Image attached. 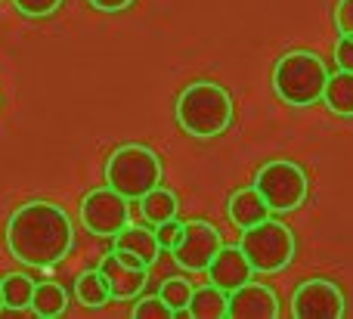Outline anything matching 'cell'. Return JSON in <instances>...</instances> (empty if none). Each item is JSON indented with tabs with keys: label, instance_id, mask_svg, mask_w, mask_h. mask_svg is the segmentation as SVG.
I'll use <instances>...</instances> for the list:
<instances>
[{
	"label": "cell",
	"instance_id": "6da1fadb",
	"mask_svg": "<svg viewBox=\"0 0 353 319\" xmlns=\"http://www.w3.org/2000/svg\"><path fill=\"white\" fill-rule=\"evenodd\" d=\"M6 248L22 267H56L74 248L72 217L43 198L19 205L6 220Z\"/></svg>",
	"mask_w": 353,
	"mask_h": 319
},
{
	"label": "cell",
	"instance_id": "7a4b0ae2",
	"mask_svg": "<svg viewBox=\"0 0 353 319\" xmlns=\"http://www.w3.org/2000/svg\"><path fill=\"white\" fill-rule=\"evenodd\" d=\"M174 115L183 134L195 140H214L223 136L232 124V96L214 81H192L176 96Z\"/></svg>",
	"mask_w": 353,
	"mask_h": 319
},
{
	"label": "cell",
	"instance_id": "3957f363",
	"mask_svg": "<svg viewBox=\"0 0 353 319\" xmlns=\"http://www.w3.org/2000/svg\"><path fill=\"white\" fill-rule=\"evenodd\" d=\"M325 81H329V68L313 50H288L273 65V93L294 109L319 103Z\"/></svg>",
	"mask_w": 353,
	"mask_h": 319
},
{
	"label": "cell",
	"instance_id": "277c9868",
	"mask_svg": "<svg viewBox=\"0 0 353 319\" xmlns=\"http://www.w3.org/2000/svg\"><path fill=\"white\" fill-rule=\"evenodd\" d=\"M161 183V158L143 143H124L105 161V186L121 192L128 202H140Z\"/></svg>",
	"mask_w": 353,
	"mask_h": 319
},
{
	"label": "cell",
	"instance_id": "5b68a950",
	"mask_svg": "<svg viewBox=\"0 0 353 319\" xmlns=\"http://www.w3.org/2000/svg\"><path fill=\"white\" fill-rule=\"evenodd\" d=\"M239 248L245 251L251 270L270 276V273H282L294 260V233L282 220L267 217V220L242 229Z\"/></svg>",
	"mask_w": 353,
	"mask_h": 319
},
{
	"label": "cell",
	"instance_id": "8992f818",
	"mask_svg": "<svg viewBox=\"0 0 353 319\" xmlns=\"http://www.w3.org/2000/svg\"><path fill=\"white\" fill-rule=\"evenodd\" d=\"M251 186L263 196V202L270 205L273 214L298 211L307 202V192H310V180H307L304 167L288 158H273L263 167H257Z\"/></svg>",
	"mask_w": 353,
	"mask_h": 319
},
{
	"label": "cell",
	"instance_id": "52a82bcc",
	"mask_svg": "<svg viewBox=\"0 0 353 319\" xmlns=\"http://www.w3.org/2000/svg\"><path fill=\"white\" fill-rule=\"evenodd\" d=\"M78 211H81V227L90 236H99V239H112L118 229H124L130 223V202L112 186L90 189L81 198Z\"/></svg>",
	"mask_w": 353,
	"mask_h": 319
},
{
	"label": "cell",
	"instance_id": "ba28073f",
	"mask_svg": "<svg viewBox=\"0 0 353 319\" xmlns=\"http://www.w3.org/2000/svg\"><path fill=\"white\" fill-rule=\"evenodd\" d=\"M223 245V236L214 223L208 220H186L183 233L176 239V245L171 248L176 267H183L186 273H205L208 264L214 260V254Z\"/></svg>",
	"mask_w": 353,
	"mask_h": 319
},
{
	"label": "cell",
	"instance_id": "9c48e42d",
	"mask_svg": "<svg viewBox=\"0 0 353 319\" xmlns=\"http://www.w3.org/2000/svg\"><path fill=\"white\" fill-rule=\"evenodd\" d=\"M344 313H347V301L332 279H304L292 295L294 319H341Z\"/></svg>",
	"mask_w": 353,
	"mask_h": 319
},
{
	"label": "cell",
	"instance_id": "30bf717a",
	"mask_svg": "<svg viewBox=\"0 0 353 319\" xmlns=\"http://www.w3.org/2000/svg\"><path fill=\"white\" fill-rule=\"evenodd\" d=\"M97 270L103 273L105 285H109L112 301H137L149 282V267L143 260H137L134 254L115 251V248L99 260Z\"/></svg>",
	"mask_w": 353,
	"mask_h": 319
},
{
	"label": "cell",
	"instance_id": "8fae6325",
	"mask_svg": "<svg viewBox=\"0 0 353 319\" xmlns=\"http://www.w3.org/2000/svg\"><path fill=\"white\" fill-rule=\"evenodd\" d=\"M226 316L230 319H276L279 298L261 282H245L226 295Z\"/></svg>",
	"mask_w": 353,
	"mask_h": 319
},
{
	"label": "cell",
	"instance_id": "7c38bea8",
	"mask_svg": "<svg viewBox=\"0 0 353 319\" xmlns=\"http://www.w3.org/2000/svg\"><path fill=\"white\" fill-rule=\"evenodd\" d=\"M208 279H211V285H217L220 291H236L239 285L251 282V276H254V270H251L248 258H245V251L239 245H220V251L214 254V260L208 264Z\"/></svg>",
	"mask_w": 353,
	"mask_h": 319
},
{
	"label": "cell",
	"instance_id": "4fadbf2b",
	"mask_svg": "<svg viewBox=\"0 0 353 319\" xmlns=\"http://www.w3.org/2000/svg\"><path fill=\"white\" fill-rule=\"evenodd\" d=\"M270 214H273V211H270V205L263 202V196L254 189V186L236 189V192L230 196V202H226V217H230V220L236 223L239 229L254 227V223L267 220Z\"/></svg>",
	"mask_w": 353,
	"mask_h": 319
},
{
	"label": "cell",
	"instance_id": "5bb4252c",
	"mask_svg": "<svg viewBox=\"0 0 353 319\" xmlns=\"http://www.w3.org/2000/svg\"><path fill=\"white\" fill-rule=\"evenodd\" d=\"M112 248H115V251L134 254V258L143 260L146 267H152L155 260H159V251H161L159 239H155V229H149V227H130V223L112 236Z\"/></svg>",
	"mask_w": 353,
	"mask_h": 319
},
{
	"label": "cell",
	"instance_id": "9a60e30c",
	"mask_svg": "<svg viewBox=\"0 0 353 319\" xmlns=\"http://www.w3.org/2000/svg\"><path fill=\"white\" fill-rule=\"evenodd\" d=\"M68 310V291L59 282H34L31 295V316L37 319H59Z\"/></svg>",
	"mask_w": 353,
	"mask_h": 319
},
{
	"label": "cell",
	"instance_id": "2e32d148",
	"mask_svg": "<svg viewBox=\"0 0 353 319\" xmlns=\"http://www.w3.org/2000/svg\"><path fill=\"white\" fill-rule=\"evenodd\" d=\"M323 103L329 105V112L341 118H353V72H338L329 74L325 81V90H323Z\"/></svg>",
	"mask_w": 353,
	"mask_h": 319
},
{
	"label": "cell",
	"instance_id": "e0dca14e",
	"mask_svg": "<svg viewBox=\"0 0 353 319\" xmlns=\"http://www.w3.org/2000/svg\"><path fill=\"white\" fill-rule=\"evenodd\" d=\"M176 211H180L176 196L171 189H165L161 183L140 198V214H143V220H146L149 227H159V223H165V220H174Z\"/></svg>",
	"mask_w": 353,
	"mask_h": 319
},
{
	"label": "cell",
	"instance_id": "ac0fdd59",
	"mask_svg": "<svg viewBox=\"0 0 353 319\" xmlns=\"http://www.w3.org/2000/svg\"><path fill=\"white\" fill-rule=\"evenodd\" d=\"M0 295H3V310L10 313H25L31 310V295H34V279L28 273H6L0 279Z\"/></svg>",
	"mask_w": 353,
	"mask_h": 319
},
{
	"label": "cell",
	"instance_id": "d6986e66",
	"mask_svg": "<svg viewBox=\"0 0 353 319\" xmlns=\"http://www.w3.org/2000/svg\"><path fill=\"white\" fill-rule=\"evenodd\" d=\"M72 295H74V301H78L81 307H87V310H99V307H105V304L112 301L109 285H105V279H103V273L99 270H84L81 273V276L74 279Z\"/></svg>",
	"mask_w": 353,
	"mask_h": 319
},
{
	"label": "cell",
	"instance_id": "ffe728a7",
	"mask_svg": "<svg viewBox=\"0 0 353 319\" xmlns=\"http://www.w3.org/2000/svg\"><path fill=\"white\" fill-rule=\"evenodd\" d=\"M186 316L192 319H223L226 316V291L217 285H205V289H192V298L186 304Z\"/></svg>",
	"mask_w": 353,
	"mask_h": 319
},
{
	"label": "cell",
	"instance_id": "44dd1931",
	"mask_svg": "<svg viewBox=\"0 0 353 319\" xmlns=\"http://www.w3.org/2000/svg\"><path fill=\"white\" fill-rule=\"evenodd\" d=\"M159 295L176 316H186V304H189V298H192V282L183 276H168L165 282H161Z\"/></svg>",
	"mask_w": 353,
	"mask_h": 319
},
{
	"label": "cell",
	"instance_id": "7402d4cb",
	"mask_svg": "<svg viewBox=\"0 0 353 319\" xmlns=\"http://www.w3.org/2000/svg\"><path fill=\"white\" fill-rule=\"evenodd\" d=\"M130 316H134V319H176L174 310L161 301V295L140 298V301L134 304V310H130Z\"/></svg>",
	"mask_w": 353,
	"mask_h": 319
},
{
	"label": "cell",
	"instance_id": "603a6c76",
	"mask_svg": "<svg viewBox=\"0 0 353 319\" xmlns=\"http://www.w3.org/2000/svg\"><path fill=\"white\" fill-rule=\"evenodd\" d=\"M12 6L28 19H47L59 10L62 0H12Z\"/></svg>",
	"mask_w": 353,
	"mask_h": 319
},
{
	"label": "cell",
	"instance_id": "cb8c5ba5",
	"mask_svg": "<svg viewBox=\"0 0 353 319\" xmlns=\"http://www.w3.org/2000/svg\"><path fill=\"white\" fill-rule=\"evenodd\" d=\"M180 233H183V220H165V223H159L155 227V239H159V245H161V251H171V248L176 245V239H180Z\"/></svg>",
	"mask_w": 353,
	"mask_h": 319
},
{
	"label": "cell",
	"instance_id": "d4e9b609",
	"mask_svg": "<svg viewBox=\"0 0 353 319\" xmlns=\"http://www.w3.org/2000/svg\"><path fill=\"white\" fill-rule=\"evenodd\" d=\"M335 65L344 68V72H353V37L341 34L335 43Z\"/></svg>",
	"mask_w": 353,
	"mask_h": 319
},
{
	"label": "cell",
	"instance_id": "484cf974",
	"mask_svg": "<svg viewBox=\"0 0 353 319\" xmlns=\"http://www.w3.org/2000/svg\"><path fill=\"white\" fill-rule=\"evenodd\" d=\"M335 25L341 34L353 37V0H338L335 6Z\"/></svg>",
	"mask_w": 353,
	"mask_h": 319
},
{
	"label": "cell",
	"instance_id": "4316f807",
	"mask_svg": "<svg viewBox=\"0 0 353 319\" xmlns=\"http://www.w3.org/2000/svg\"><path fill=\"white\" fill-rule=\"evenodd\" d=\"M87 3L99 12H121L128 6H134V0H87Z\"/></svg>",
	"mask_w": 353,
	"mask_h": 319
},
{
	"label": "cell",
	"instance_id": "83f0119b",
	"mask_svg": "<svg viewBox=\"0 0 353 319\" xmlns=\"http://www.w3.org/2000/svg\"><path fill=\"white\" fill-rule=\"evenodd\" d=\"M0 313H3V295H0Z\"/></svg>",
	"mask_w": 353,
	"mask_h": 319
}]
</instances>
